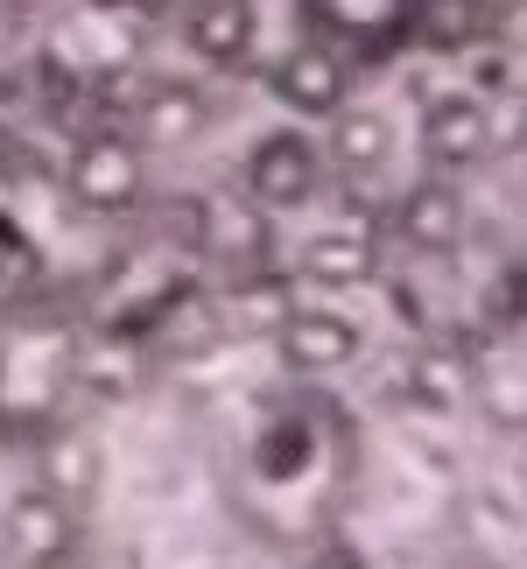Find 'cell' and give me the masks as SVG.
I'll list each match as a JSON object with an SVG mask.
<instances>
[{"mask_svg": "<svg viewBox=\"0 0 527 569\" xmlns=\"http://www.w3.org/2000/svg\"><path fill=\"white\" fill-rule=\"evenodd\" d=\"M71 569H148V556L135 549V541H78Z\"/></svg>", "mask_w": 527, "mask_h": 569, "instance_id": "obj_19", "label": "cell"}, {"mask_svg": "<svg viewBox=\"0 0 527 569\" xmlns=\"http://www.w3.org/2000/svg\"><path fill=\"white\" fill-rule=\"evenodd\" d=\"M415 29H422V0H302V36L331 42L351 71L415 50Z\"/></svg>", "mask_w": 527, "mask_h": 569, "instance_id": "obj_6", "label": "cell"}, {"mask_svg": "<svg viewBox=\"0 0 527 569\" xmlns=\"http://www.w3.org/2000/svg\"><path fill=\"white\" fill-rule=\"evenodd\" d=\"M324 162H331V183H380L401 162V127L380 106L351 99L324 120Z\"/></svg>", "mask_w": 527, "mask_h": 569, "instance_id": "obj_14", "label": "cell"}, {"mask_svg": "<svg viewBox=\"0 0 527 569\" xmlns=\"http://www.w3.org/2000/svg\"><path fill=\"white\" fill-rule=\"evenodd\" d=\"M78 541H84V513L42 486H21L0 507V569H71Z\"/></svg>", "mask_w": 527, "mask_h": 569, "instance_id": "obj_10", "label": "cell"}, {"mask_svg": "<svg viewBox=\"0 0 527 569\" xmlns=\"http://www.w3.org/2000/svg\"><path fill=\"white\" fill-rule=\"evenodd\" d=\"M268 226H275V218H260L232 183H218V190L197 197V247H205V260H218L232 281L268 268Z\"/></svg>", "mask_w": 527, "mask_h": 569, "instance_id": "obj_15", "label": "cell"}, {"mask_svg": "<svg viewBox=\"0 0 527 569\" xmlns=\"http://www.w3.org/2000/svg\"><path fill=\"white\" fill-rule=\"evenodd\" d=\"M268 338H275V352H281V373L302 380V387H331L366 352L359 317L338 310V302H302V296L289 302V317H281Z\"/></svg>", "mask_w": 527, "mask_h": 569, "instance_id": "obj_7", "label": "cell"}, {"mask_svg": "<svg viewBox=\"0 0 527 569\" xmlns=\"http://www.w3.org/2000/svg\"><path fill=\"white\" fill-rule=\"evenodd\" d=\"M359 422L331 401L324 387H289L253 415L247 443L232 450L226 492L232 513L247 520L268 549H324L345 513L351 486H359Z\"/></svg>", "mask_w": 527, "mask_h": 569, "instance_id": "obj_1", "label": "cell"}, {"mask_svg": "<svg viewBox=\"0 0 527 569\" xmlns=\"http://www.w3.org/2000/svg\"><path fill=\"white\" fill-rule=\"evenodd\" d=\"M36 486L57 492L63 507L84 513V507L99 499V486H106V443H99L84 422H71V415H63L50 436H36Z\"/></svg>", "mask_w": 527, "mask_h": 569, "instance_id": "obj_16", "label": "cell"}, {"mask_svg": "<svg viewBox=\"0 0 527 569\" xmlns=\"http://www.w3.org/2000/svg\"><path fill=\"white\" fill-rule=\"evenodd\" d=\"M232 190L247 197L260 218H296L317 211L331 197V162H324V141L310 127H268V134L247 141V156L232 169Z\"/></svg>", "mask_w": 527, "mask_h": 569, "instance_id": "obj_3", "label": "cell"}, {"mask_svg": "<svg viewBox=\"0 0 527 569\" xmlns=\"http://www.w3.org/2000/svg\"><path fill=\"white\" fill-rule=\"evenodd\" d=\"M148 380V338L99 323V331H71V393L99 408H127Z\"/></svg>", "mask_w": 527, "mask_h": 569, "instance_id": "obj_11", "label": "cell"}, {"mask_svg": "<svg viewBox=\"0 0 527 569\" xmlns=\"http://www.w3.org/2000/svg\"><path fill=\"white\" fill-rule=\"evenodd\" d=\"M176 29L205 71H253L260 63V0H176Z\"/></svg>", "mask_w": 527, "mask_h": 569, "instance_id": "obj_12", "label": "cell"}, {"mask_svg": "<svg viewBox=\"0 0 527 569\" xmlns=\"http://www.w3.org/2000/svg\"><path fill=\"white\" fill-rule=\"evenodd\" d=\"M63 190L92 218H127L148 204V156L127 141V127H84L63 156Z\"/></svg>", "mask_w": 527, "mask_h": 569, "instance_id": "obj_5", "label": "cell"}, {"mask_svg": "<svg viewBox=\"0 0 527 569\" xmlns=\"http://www.w3.org/2000/svg\"><path fill=\"white\" fill-rule=\"evenodd\" d=\"M211 134V99L197 92L190 78H156L141 84L135 113H127V141L141 148V156H183Z\"/></svg>", "mask_w": 527, "mask_h": 569, "instance_id": "obj_13", "label": "cell"}, {"mask_svg": "<svg viewBox=\"0 0 527 569\" xmlns=\"http://www.w3.org/2000/svg\"><path fill=\"white\" fill-rule=\"evenodd\" d=\"M380 268V232L372 226H338V232H310L302 239V281L310 289H345Z\"/></svg>", "mask_w": 527, "mask_h": 569, "instance_id": "obj_18", "label": "cell"}, {"mask_svg": "<svg viewBox=\"0 0 527 569\" xmlns=\"http://www.w3.org/2000/svg\"><path fill=\"white\" fill-rule=\"evenodd\" d=\"M471 401V352H450L444 338L408 352V408L415 415H457Z\"/></svg>", "mask_w": 527, "mask_h": 569, "instance_id": "obj_17", "label": "cell"}, {"mask_svg": "<svg viewBox=\"0 0 527 569\" xmlns=\"http://www.w3.org/2000/svg\"><path fill=\"white\" fill-rule=\"evenodd\" d=\"M71 323H14L0 331V436L36 443L71 415Z\"/></svg>", "mask_w": 527, "mask_h": 569, "instance_id": "obj_2", "label": "cell"}, {"mask_svg": "<svg viewBox=\"0 0 527 569\" xmlns=\"http://www.w3.org/2000/svg\"><path fill=\"white\" fill-rule=\"evenodd\" d=\"M260 78H268V99L281 113H296V120H331L338 106L359 99V71L317 36H296L281 57L260 63Z\"/></svg>", "mask_w": 527, "mask_h": 569, "instance_id": "obj_9", "label": "cell"}, {"mask_svg": "<svg viewBox=\"0 0 527 569\" xmlns=\"http://www.w3.org/2000/svg\"><path fill=\"white\" fill-rule=\"evenodd\" d=\"M499 141H507L499 106L478 99L471 84H457V92H429L422 113H415V148H422V162L436 169V177L465 183L471 169H486L499 156Z\"/></svg>", "mask_w": 527, "mask_h": 569, "instance_id": "obj_4", "label": "cell"}, {"mask_svg": "<svg viewBox=\"0 0 527 569\" xmlns=\"http://www.w3.org/2000/svg\"><path fill=\"white\" fill-rule=\"evenodd\" d=\"M296 569H366L359 556H345V549H331V541H324V549H310V556H302Z\"/></svg>", "mask_w": 527, "mask_h": 569, "instance_id": "obj_21", "label": "cell"}, {"mask_svg": "<svg viewBox=\"0 0 527 569\" xmlns=\"http://www.w3.org/2000/svg\"><path fill=\"white\" fill-rule=\"evenodd\" d=\"M29 268V232H21V218L14 211H0V289Z\"/></svg>", "mask_w": 527, "mask_h": 569, "instance_id": "obj_20", "label": "cell"}, {"mask_svg": "<svg viewBox=\"0 0 527 569\" xmlns=\"http://www.w3.org/2000/svg\"><path fill=\"white\" fill-rule=\"evenodd\" d=\"M380 239H394L401 253L450 260L471 239V190L457 177H415L394 190V204L380 218Z\"/></svg>", "mask_w": 527, "mask_h": 569, "instance_id": "obj_8", "label": "cell"}]
</instances>
